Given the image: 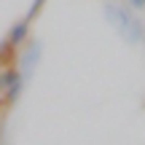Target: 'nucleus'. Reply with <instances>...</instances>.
Here are the masks:
<instances>
[{
  "instance_id": "nucleus-1",
  "label": "nucleus",
  "mask_w": 145,
  "mask_h": 145,
  "mask_svg": "<svg viewBox=\"0 0 145 145\" xmlns=\"http://www.w3.org/2000/svg\"><path fill=\"white\" fill-rule=\"evenodd\" d=\"M19 75H16L14 70H5L3 75H0V89H8V99H14L16 94H19Z\"/></svg>"
},
{
  "instance_id": "nucleus-2",
  "label": "nucleus",
  "mask_w": 145,
  "mask_h": 145,
  "mask_svg": "<svg viewBox=\"0 0 145 145\" xmlns=\"http://www.w3.org/2000/svg\"><path fill=\"white\" fill-rule=\"evenodd\" d=\"M24 38H27V22H19V24H16L14 30H11L8 43H11V46H19V43L24 40Z\"/></svg>"
},
{
  "instance_id": "nucleus-3",
  "label": "nucleus",
  "mask_w": 145,
  "mask_h": 145,
  "mask_svg": "<svg viewBox=\"0 0 145 145\" xmlns=\"http://www.w3.org/2000/svg\"><path fill=\"white\" fill-rule=\"evenodd\" d=\"M132 5H137V8H140V5H145V0H132Z\"/></svg>"
}]
</instances>
